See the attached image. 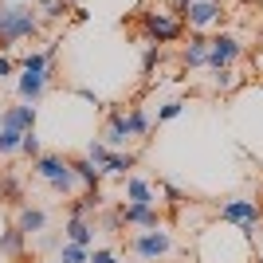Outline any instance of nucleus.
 I'll use <instances>...</instances> for the list:
<instances>
[{
	"label": "nucleus",
	"mask_w": 263,
	"mask_h": 263,
	"mask_svg": "<svg viewBox=\"0 0 263 263\" xmlns=\"http://www.w3.org/2000/svg\"><path fill=\"white\" fill-rule=\"evenodd\" d=\"M102 228H106V232H118V228H122V216H118V212H106V220H102Z\"/></svg>",
	"instance_id": "cd10ccee"
},
{
	"label": "nucleus",
	"mask_w": 263,
	"mask_h": 263,
	"mask_svg": "<svg viewBox=\"0 0 263 263\" xmlns=\"http://www.w3.org/2000/svg\"><path fill=\"white\" fill-rule=\"evenodd\" d=\"M12 71H16V63H12L8 55L0 51V79H8V75H12Z\"/></svg>",
	"instance_id": "c85d7f7f"
},
{
	"label": "nucleus",
	"mask_w": 263,
	"mask_h": 263,
	"mask_svg": "<svg viewBox=\"0 0 263 263\" xmlns=\"http://www.w3.org/2000/svg\"><path fill=\"white\" fill-rule=\"evenodd\" d=\"M212 75H216V79H212V87H216V90H232L236 83H240V75H236L232 67H224V71H212Z\"/></svg>",
	"instance_id": "5701e85b"
},
{
	"label": "nucleus",
	"mask_w": 263,
	"mask_h": 263,
	"mask_svg": "<svg viewBox=\"0 0 263 263\" xmlns=\"http://www.w3.org/2000/svg\"><path fill=\"white\" fill-rule=\"evenodd\" d=\"M90 263H118V255L110 248H99V252H90Z\"/></svg>",
	"instance_id": "bb28decb"
},
{
	"label": "nucleus",
	"mask_w": 263,
	"mask_h": 263,
	"mask_svg": "<svg viewBox=\"0 0 263 263\" xmlns=\"http://www.w3.org/2000/svg\"><path fill=\"white\" fill-rule=\"evenodd\" d=\"M142 20H145V35H149V44H173L177 35H181V28H185L177 4H173V8H169V4H157V8L145 12Z\"/></svg>",
	"instance_id": "7ed1b4c3"
},
{
	"label": "nucleus",
	"mask_w": 263,
	"mask_h": 263,
	"mask_svg": "<svg viewBox=\"0 0 263 263\" xmlns=\"http://www.w3.org/2000/svg\"><path fill=\"white\" fill-rule=\"evenodd\" d=\"M138 165V157L134 154H122V149H110L106 157H102V177H130V169Z\"/></svg>",
	"instance_id": "4468645a"
},
{
	"label": "nucleus",
	"mask_w": 263,
	"mask_h": 263,
	"mask_svg": "<svg viewBox=\"0 0 263 263\" xmlns=\"http://www.w3.org/2000/svg\"><path fill=\"white\" fill-rule=\"evenodd\" d=\"M35 32H40V16L32 4L24 0L0 4V47H16L20 40H32Z\"/></svg>",
	"instance_id": "f257e3e1"
},
{
	"label": "nucleus",
	"mask_w": 263,
	"mask_h": 263,
	"mask_svg": "<svg viewBox=\"0 0 263 263\" xmlns=\"http://www.w3.org/2000/svg\"><path fill=\"white\" fill-rule=\"evenodd\" d=\"M181 20L193 28V32H204V28H216L224 20V4L220 0H193L185 12H181Z\"/></svg>",
	"instance_id": "0eeeda50"
},
{
	"label": "nucleus",
	"mask_w": 263,
	"mask_h": 263,
	"mask_svg": "<svg viewBox=\"0 0 263 263\" xmlns=\"http://www.w3.org/2000/svg\"><path fill=\"white\" fill-rule=\"evenodd\" d=\"M130 252L142 263H161L165 255L173 252V236L165 228H145V232H138V236H130Z\"/></svg>",
	"instance_id": "39448f33"
},
{
	"label": "nucleus",
	"mask_w": 263,
	"mask_h": 263,
	"mask_svg": "<svg viewBox=\"0 0 263 263\" xmlns=\"http://www.w3.org/2000/svg\"><path fill=\"white\" fill-rule=\"evenodd\" d=\"M259 220H263V209L255 204V200H248V197H232V200H224V204H220V224L240 228L243 236L259 232Z\"/></svg>",
	"instance_id": "20e7f679"
},
{
	"label": "nucleus",
	"mask_w": 263,
	"mask_h": 263,
	"mask_svg": "<svg viewBox=\"0 0 263 263\" xmlns=\"http://www.w3.org/2000/svg\"><path fill=\"white\" fill-rule=\"evenodd\" d=\"M20 142H24V134L8 130V126H0V157H8V154H20Z\"/></svg>",
	"instance_id": "aec40b11"
},
{
	"label": "nucleus",
	"mask_w": 263,
	"mask_h": 263,
	"mask_svg": "<svg viewBox=\"0 0 263 263\" xmlns=\"http://www.w3.org/2000/svg\"><path fill=\"white\" fill-rule=\"evenodd\" d=\"M255 67H259V75H263V51H255Z\"/></svg>",
	"instance_id": "c756f323"
},
{
	"label": "nucleus",
	"mask_w": 263,
	"mask_h": 263,
	"mask_svg": "<svg viewBox=\"0 0 263 263\" xmlns=\"http://www.w3.org/2000/svg\"><path fill=\"white\" fill-rule=\"evenodd\" d=\"M126 118H130V134H134V138H145V134H149V126H154V122H149V114H145L142 106H130V110H126Z\"/></svg>",
	"instance_id": "6ab92c4d"
},
{
	"label": "nucleus",
	"mask_w": 263,
	"mask_h": 263,
	"mask_svg": "<svg viewBox=\"0 0 263 263\" xmlns=\"http://www.w3.org/2000/svg\"><path fill=\"white\" fill-rule=\"evenodd\" d=\"M47 83H51V71H20V83H16V90H20V102H40L47 95Z\"/></svg>",
	"instance_id": "1a4fd4ad"
},
{
	"label": "nucleus",
	"mask_w": 263,
	"mask_h": 263,
	"mask_svg": "<svg viewBox=\"0 0 263 263\" xmlns=\"http://www.w3.org/2000/svg\"><path fill=\"white\" fill-rule=\"evenodd\" d=\"M16 228H20L24 236H40V232L47 228V212L44 209H28V204H24L20 216H16Z\"/></svg>",
	"instance_id": "dca6fc26"
},
{
	"label": "nucleus",
	"mask_w": 263,
	"mask_h": 263,
	"mask_svg": "<svg viewBox=\"0 0 263 263\" xmlns=\"http://www.w3.org/2000/svg\"><path fill=\"white\" fill-rule=\"evenodd\" d=\"M40 8H44L51 20H59V16H67V8H71V4H67V0H40Z\"/></svg>",
	"instance_id": "393cba45"
},
{
	"label": "nucleus",
	"mask_w": 263,
	"mask_h": 263,
	"mask_svg": "<svg viewBox=\"0 0 263 263\" xmlns=\"http://www.w3.org/2000/svg\"><path fill=\"white\" fill-rule=\"evenodd\" d=\"M67 243H79V248H90L95 240V220H79V216H67Z\"/></svg>",
	"instance_id": "2eb2a0df"
},
{
	"label": "nucleus",
	"mask_w": 263,
	"mask_h": 263,
	"mask_svg": "<svg viewBox=\"0 0 263 263\" xmlns=\"http://www.w3.org/2000/svg\"><path fill=\"white\" fill-rule=\"evenodd\" d=\"M181 63H185L189 71H197V67H209V35H200V32L189 35V44L181 47Z\"/></svg>",
	"instance_id": "f8f14e48"
},
{
	"label": "nucleus",
	"mask_w": 263,
	"mask_h": 263,
	"mask_svg": "<svg viewBox=\"0 0 263 263\" xmlns=\"http://www.w3.org/2000/svg\"><path fill=\"white\" fill-rule=\"evenodd\" d=\"M24 236L20 228H8V232H0V255H24Z\"/></svg>",
	"instance_id": "a211bd4d"
},
{
	"label": "nucleus",
	"mask_w": 263,
	"mask_h": 263,
	"mask_svg": "<svg viewBox=\"0 0 263 263\" xmlns=\"http://www.w3.org/2000/svg\"><path fill=\"white\" fill-rule=\"evenodd\" d=\"M240 55H243L240 35H232V32L209 35V71H224V67H236V59H240Z\"/></svg>",
	"instance_id": "423d86ee"
},
{
	"label": "nucleus",
	"mask_w": 263,
	"mask_h": 263,
	"mask_svg": "<svg viewBox=\"0 0 263 263\" xmlns=\"http://www.w3.org/2000/svg\"><path fill=\"white\" fill-rule=\"evenodd\" d=\"M59 263H90V248H79V243H63V248H59Z\"/></svg>",
	"instance_id": "412c9836"
},
{
	"label": "nucleus",
	"mask_w": 263,
	"mask_h": 263,
	"mask_svg": "<svg viewBox=\"0 0 263 263\" xmlns=\"http://www.w3.org/2000/svg\"><path fill=\"white\" fill-rule=\"evenodd\" d=\"M20 154H24V157H32V161H35V157H44V149H40V134H35V130H28V134H24Z\"/></svg>",
	"instance_id": "4be33fe9"
},
{
	"label": "nucleus",
	"mask_w": 263,
	"mask_h": 263,
	"mask_svg": "<svg viewBox=\"0 0 263 263\" xmlns=\"http://www.w3.org/2000/svg\"><path fill=\"white\" fill-rule=\"evenodd\" d=\"M35 177H40L51 193H59V197H71V193H75V185H79L75 165L67 161V157H59V154L35 157Z\"/></svg>",
	"instance_id": "f03ea898"
},
{
	"label": "nucleus",
	"mask_w": 263,
	"mask_h": 263,
	"mask_svg": "<svg viewBox=\"0 0 263 263\" xmlns=\"http://www.w3.org/2000/svg\"><path fill=\"white\" fill-rule=\"evenodd\" d=\"M122 224H130V228H161V209L157 204H122L118 209Z\"/></svg>",
	"instance_id": "6e6552de"
},
{
	"label": "nucleus",
	"mask_w": 263,
	"mask_h": 263,
	"mask_svg": "<svg viewBox=\"0 0 263 263\" xmlns=\"http://www.w3.org/2000/svg\"><path fill=\"white\" fill-rule=\"evenodd\" d=\"M126 204H157V189L142 177H126Z\"/></svg>",
	"instance_id": "ddd939ff"
},
{
	"label": "nucleus",
	"mask_w": 263,
	"mask_h": 263,
	"mask_svg": "<svg viewBox=\"0 0 263 263\" xmlns=\"http://www.w3.org/2000/svg\"><path fill=\"white\" fill-rule=\"evenodd\" d=\"M185 110V102L181 99H169V102H161V110H157V122H173L177 114Z\"/></svg>",
	"instance_id": "b1692460"
},
{
	"label": "nucleus",
	"mask_w": 263,
	"mask_h": 263,
	"mask_svg": "<svg viewBox=\"0 0 263 263\" xmlns=\"http://www.w3.org/2000/svg\"><path fill=\"white\" fill-rule=\"evenodd\" d=\"M102 142H106L110 149H122L126 142H134V134H130V118H126V110H110V118H106V130H102Z\"/></svg>",
	"instance_id": "9d476101"
},
{
	"label": "nucleus",
	"mask_w": 263,
	"mask_h": 263,
	"mask_svg": "<svg viewBox=\"0 0 263 263\" xmlns=\"http://www.w3.org/2000/svg\"><path fill=\"white\" fill-rule=\"evenodd\" d=\"M71 165H75V177L83 181V185H87V193L102 185V169H99L95 161H90V157H79V161H71Z\"/></svg>",
	"instance_id": "f3484780"
},
{
	"label": "nucleus",
	"mask_w": 263,
	"mask_h": 263,
	"mask_svg": "<svg viewBox=\"0 0 263 263\" xmlns=\"http://www.w3.org/2000/svg\"><path fill=\"white\" fill-rule=\"evenodd\" d=\"M106 154H110V145H106V142H99V138L87 145V157H90L95 165H102V157H106Z\"/></svg>",
	"instance_id": "a878e982"
},
{
	"label": "nucleus",
	"mask_w": 263,
	"mask_h": 263,
	"mask_svg": "<svg viewBox=\"0 0 263 263\" xmlns=\"http://www.w3.org/2000/svg\"><path fill=\"white\" fill-rule=\"evenodd\" d=\"M0 126H8V130H16V134H28V130H35V106H32V102L8 106L4 114H0Z\"/></svg>",
	"instance_id": "9b49d317"
}]
</instances>
